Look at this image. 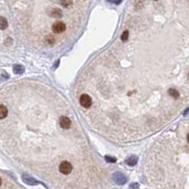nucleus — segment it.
I'll return each mask as SVG.
<instances>
[{
    "label": "nucleus",
    "instance_id": "obj_1",
    "mask_svg": "<svg viewBox=\"0 0 189 189\" xmlns=\"http://www.w3.org/2000/svg\"><path fill=\"white\" fill-rule=\"evenodd\" d=\"M59 169H60L61 173H63V174H64V175H67V174H69L71 171H72L73 166L69 162L64 161V162H63L60 165V166H59Z\"/></svg>",
    "mask_w": 189,
    "mask_h": 189
},
{
    "label": "nucleus",
    "instance_id": "obj_11",
    "mask_svg": "<svg viewBox=\"0 0 189 189\" xmlns=\"http://www.w3.org/2000/svg\"><path fill=\"white\" fill-rule=\"evenodd\" d=\"M116 177H118L117 179H116V182H118V184H121L125 182V181H126L125 178H124V177H123V175H121V174H120V173H116Z\"/></svg>",
    "mask_w": 189,
    "mask_h": 189
},
{
    "label": "nucleus",
    "instance_id": "obj_14",
    "mask_svg": "<svg viewBox=\"0 0 189 189\" xmlns=\"http://www.w3.org/2000/svg\"><path fill=\"white\" fill-rule=\"evenodd\" d=\"M72 4H73V2H72V1H65V2H61V5L64 6V7H67V6L72 5Z\"/></svg>",
    "mask_w": 189,
    "mask_h": 189
},
{
    "label": "nucleus",
    "instance_id": "obj_2",
    "mask_svg": "<svg viewBox=\"0 0 189 189\" xmlns=\"http://www.w3.org/2000/svg\"><path fill=\"white\" fill-rule=\"evenodd\" d=\"M79 103L82 107L89 108L92 104V98L89 97L88 95H82L79 98Z\"/></svg>",
    "mask_w": 189,
    "mask_h": 189
},
{
    "label": "nucleus",
    "instance_id": "obj_15",
    "mask_svg": "<svg viewBox=\"0 0 189 189\" xmlns=\"http://www.w3.org/2000/svg\"><path fill=\"white\" fill-rule=\"evenodd\" d=\"M187 141H188V143H189V134H188V135H187Z\"/></svg>",
    "mask_w": 189,
    "mask_h": 189
},
{
    "label": "nucleus",
    "instance_id": "obj_8",
    "mask_svg": "<svg viewBox=\"0 0 189 189\" xmlns=\"http://www.w3.org/2000/svg\"><path fill=\"white\" fill-rule=\"evenodd\" d=\"M51 15L53 17H61V15H63V11H61L60 9H54V10L51 11Z\"/></svg>",
    "mask_w": 189,
    "mask_h": 189
},
{
    "label": "nucleus",
    "instance_id": "obj_16",
    "mask_svg": "<svg viewBox=\"0 0 189 189\" xmlns=\"http://www.w3.org/2000/svg\"><path fill=\"white\" fill-rule=\"evenodd\" d=\"M2 184V180H1V178H0V185Z\"/></svg>",
    "mask_w": 189,
    "mask_h": 189
},
{
    "label": "nucleus",
    "instance_id": "obj_9",
    "mask_svg": "<svg viewBox=\"0 0 189 189\" xmlns=\"http://www.w3.org/2000/svg\"><path fill=\"white\" fill-rule=\"evenodd\" d=\"M136 162H137V158H136V157H131V158H129V159L126 161V164H127V165L132 166L135 165Z\"/></svg>",
    "mask_w": 189,
    "mask_h": 189
},
{
    "label": "nucleus",
    "instance_id": "obj_10",
    "mask_svg": "<svg viewBox=\"0 0 189 189\" xmlns=\"http://www.w3.org/2000/svg\"><path fill=\"white\" fill-rule=\"evenodd\" d=\"M13 72L15 74H22L24 72V67L21 65H14L13 66Z\"/></svg>",
    "mask_w": 189,
    "mask_h": 189
},
{
    "label": "nucleus",
    "instance_id": "obj_4",
    "mask_svg": "<svg viewBox=\"0 0 189 189\" xmlns=\"http://www.w3.org/2000/svg\"><path fill=\"white\" fill-rule=\"evenodd\" d=\"M60 126L63 129H69L71 127V120L66 116H63L60 119Z\"/></svg>",
    "mask_w": 189,
    "mask_h": 189
},
{
    "label": "nucleus",
    "instance_id": "obj_3",
    "mask_svg": "<svg viewBox=\"0 0 189 189\" xmlns=\"http://www.w3.org/2000/svg\"><path fill=\"white\" fill-rule=\"evenodd\" d=\"M65 29H66L65 24L63 22H56L52 26V30L55 33H63L65 30Z\"/></svg>",
    "mask_w": 189,
    "mask_h": 189
},
{
    "label": "nucleus",
    "instance_id": "obj_7",
    "mask_svg": "<svg viewBox=\"0 0 189 189\" xmlns=\"http://www.w3.org/2000/svg\"><path fill=\"white\" fill-rule=\"evenodd\" d=\"M8 27V21L4 17H0V29H5Z\"/></svg>",
    "mask_w": 189,
    "mask_h": 189
},
{
    "label": "nucleus",
    "instance_id": "obj_13",
    "mask_svg": "<svg viewBox=\"0 0 189 189\" xmlns=\"http://www.w3.org/2000/svg\"><path fill=\"white\" fill-rule=\"evenodd\" d=\"M106 161L108 162H112V163H114L116 161V158H113V157H109V156H106Z\"/></svg>",
    "mask_w": 189,
    "mask_h": 189
},
{
    "label": "nucleus",
    "instance_id": "obj_6",
    "mask_svg": "<svg viewBox=\"0 0 189 189\" xmlns=\"http://www.w3.org/2000/svg\"><path fill=\"white\" fill-rule=\"evenodd\" d=\"M168 95L170 96V97H172L173 98H179V97H180V93L176 89H169Z\"/></svg>",
    "mask_w": 189,
    "mask_h": 189
},
{
    "label": "nucleus",
    "instance_id": "obj_12",
    "mask_svg": "<svg viewBox=\"0 0 189 189\" xmlns=\"http://www.w3.org/2000/svg\"><path fill=\"white\" fill-rule=\"evenodd\" d=\"M129 31L128 30H125L123 33H122V35H121V40L123 42H126V41H128V39H129Z\"/></svg>",
    "mask_w": 189,
    "mask_h": 189
},
{
    "label": "nucleus",
    "instance_id": "obj_5",
    "mask_svg": "<svg viewBox=\"0 0 189 189\" xmlns=\"http://www.w3.org/2000/svg\"><path fill=\"white\" fill-rule=\"evenodd\" d=\"M8 114V109L4 105H0V119H3L7 116Z\"/></svg>",
    "mask_w": 189,
    "mask_h": 189
}]
</instances>
